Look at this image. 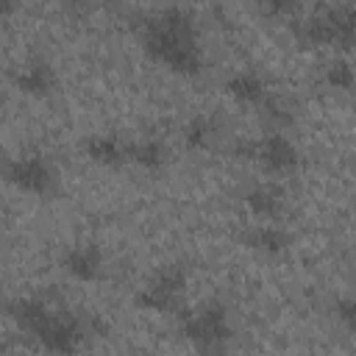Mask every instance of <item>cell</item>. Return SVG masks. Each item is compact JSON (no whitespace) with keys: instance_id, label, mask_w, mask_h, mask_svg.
<instances>
[{"instance_id":"6da1fadb","label":"cell","mask_w":356,"mask_h":356,"mask_svg":"<svg viewBox=\"0 0 356 356\" xmlns=\"http://www.w3.org/2000/svg\"><path fill=\"white\" fill-rule=\"evenodd\" d=\"M145 53L178 75H197L203 70V50L195 17L181 6H167L142 19Z\"/></svg>"},{"instance_id":"7a4b0ae2","label":"cell","mask_w":356,"mask_h":356,"mask_svg":"<svg viewBox=\"0 0 356 356\" xmlns=\"http://www.w3.org/2000/svg\"><path fill=\"white\" fill-rule=\"evenodd\" d=\"M181 337L195 348L197 356H228L234 342V325L228 309L217 300H206L178 314Z\"/></svg>"},{"instance_id":"3957f363","label":"cell","mask_w":356,"mask_h":356,"mask_svg":"<svg viewBox=\"0 0 356 356\" xmlns=\"http://www.w3.org/2000/svg\"><path fill=\"white\" fill-rule=\"evenodd\" d=\"M292 33L303 44L356 50V6H331L320 14L300 17L292 22Z\"/></svg>"},{"instance_id":"277c9868","label":"cell","mask_w":356,"mask_h":356,"mask_svg":"<svg viewBox=\"0 0 356 356\" xmlns=\"http://www.w3.org/2000/svg\"><path fill=\"white\" fill-rule=\"evenodd\" d=\"M92 320L70 312V309H50L47 317L39 323L28 339L47 356H75L92 337Z\"/></svg>"},{"instance_id":"5b68a950","label":"cell","mask_w":356,"mask_h":356,"mask_svg":"<svg viewBox=\"0 0 356 356\" xmlns=\"http://www.w3.org/2000/svg\"><path fill=\"white\" fill-rule=\"evenodd\" d=\"M236 159L256 161L267 175H292L300 167V150L286 134L267 131L259 139H239L234 145Z\"/></svg>"},{"instance_id":"8992f818","label":"cell","mask_w":356,"mask_h":356,"mask_svg":"<svg viewBox=\"0 0 356 356\" xmlns=\"http://www.w3.org/2000/svg\"><path fill=\"white\" fill-rule=\"evenodd\" d=\"M184 292H186V267L181 264H164L159 267L136 292L134 303L145 312H156V314H170L178 312L184 303Z\"/></svg>"},{"instance_id":"52a82bcc","label":"cell","mask_w":356,"mask_h":356,"mask_svg":"<svg viewBox=\"0 0 356 356\" xmlns=\"http://www.w3.org/2000/svg\"><path fill=\"white\" fill-rule=\"evenodd\" d=\"M6 178L11 186H17L19 192L33 195V197H50L58 189L56 167L39 153H19V156L8 159Z\"/></svg>"},{"instance_id":"ba28073f","label":"cell","mask_w":356,"mask_h":356,"mask_svg":"<svg viewBox=\"0 0 356 356\" xmlns=\"http://www.w3.org/2000/svg\"><path fill=\"white\" fill-rule=\"evenodd\" d=\"M61 267L70 278L92 284L106 273V259H103V250L95 242H78L61 256Z\"/></svg>"},{"instance_id":"9c48e42d","label":"cell","mask_w":356,"mask_h":356,"mask_svg":"<svg viewBox=\"0 0 356 356\" xmlns=\"http://www.w3.org/2000/svg\"><path fill=\"white\" fill-rule=\"evenodd\" d=\"M11 78H14V86L22 95H31V97H47L56 89V83H58V75H56L53 64L44 61V58H28V61H22L11 72Z\"/></svg>"},{"instance_id":"30bf717a","label":"cell","mask_w":356,"mask_h":356,"mask_svg":"<svg viewBox=\"0 0 356 356\" xmlns=\"http://www.w3.org/2000/svg\"><path fill=\"white\" fill-rule=\"evenodd\" d=\"M83 153L89 161H95L97 167H108V170H120L131 161V145L122 142L114 134H95L83 142Z\"/></svg>"},{"instance_id":"8fae6325","label":"cell","mask_w":356,"mask_h":356,"mask_svg":"<svg viewBox=\"0 0 356 356\" xmlns=\"http://www.w3.org/2000/svg\"><path fill=\"white\" fill-rule=\"evenodd\" d=\"M245 206H248V211L259 222H275L284 214L286 197H284V192L275 184L259 181V184H253V186L245 189Z\"/></svg>"},{"instance_id":"7c38bea8","label":"cell","mask_w":356,"mask_h":356,"mask_svg":"<svg viewBox=\"0 0 356 356\" xmlns=\"http://www.w3.org/2000/svg\"><path fill=\"white\" fill-rule=\"evenodd\" d=\"M242 245L261 256H281L292 245V234L278 222H256L242 234Z\"/></svg>"},{"instance_id":"4fadbf2b","label":"cell","mask_w":356,"mask_h":356,"mask_svg":"<svg viewBox=\"0 0 356 356\" xmlns=\"http://www.w3.org/2000/svg\"><path fill=\"white\" fill-rule=\"evenodd\" d=\"M225 92H228L236 103H242V106H256V108H259V106L267 100V95H270L264 78H261L256 70H236V72H231V75L225 78Z\"/></svg>"},{"instance_id":"5bb4252c","label":"cell","mask_w":356,"mask_h":356,"mask_svg":"<svg viewBox=\"0 0 356 356\" xmlns=\"http://www.w3.org/2000/svg\"><path fill=\"white\" fill-rule=\"evenodd\" d=\"M181 136H184V145L189 150H209L220 136V125L209 114H195L192 120H186Z\"/></svg>"},{"instance_id":"9a60e30c","label":"cell","mask_w":356,"mask_h":356,"mask_svg":"<svg viewBox=\"0 0 356 356\" xmlns=\"http://www.w3.org/2000/svg\"><path fill=\"white\" fill-rule=\"evenodd\" d=\"M167 159H170L167 145L156 136H142V139L131 142V164H136L147 172H159L167 164Z\"/></svg>"},{"instance_id":"2e32d148","label":"cell","mask_w":356,"mask_h":356,"mask_svg":"<svg viewBox=\"0 0 356 356\" xmlns=\"http://www.w3.org/2000/svg\"><path fill=\"white\" fill-rule=\"evenodd\" d=\"M259 111H261V120L267 122V128L275 131V134H284L295 122V103L289 97H284V95H273L270 92L267 100L259 106Z\"/></svg>"},{"instance_id":"e0dca14e","label":"cell","mask_w":356,"mask_h":356,"mask_svg":"<svg viewBox=\"0 0 356 356\" xmlns=\"http://www.w3.org/2000/svg\"><path fill=\"white\" fill-rule=\"evenodd\" d=\"M323 83L337 92H350L356 86V70L348 58H331L323 64Z\"/></svg>"},{"instance_id":"ac0fdd59","label":"cell","mask_w":356,"mask_h":356,"mask_svg":"<svg viewBox=\"0 0 356 356\" xmlns=\"http://www.w3.org/2000/svg\"><path fill=\"white\" fill-rule=\"evenodd\" d=\"M334 314H337V320H339L348 331L356 334V295H345V298H339V300L334 303Z\"/></svg>"},{"instance_id":"d6986e66","label":"cell","mask_w":356,"mask_h":356,"mask_svg":"<svg viewBox=\"0 0 356 356\" xmlns=\"http://www.w3.org/2000/svg\"><path fill=\"white\" fill-rule=\"evenodd\" d=\"M264 14H278V17H289L298 11V3H289V0H273V3H264L261 6Z\"/></svg>"}]
</instances>
